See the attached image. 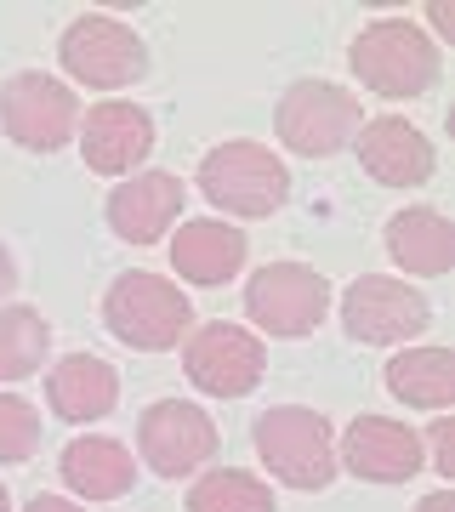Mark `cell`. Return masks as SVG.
<instances>
[{
	"label": "cell",
	"mask_w": 455,
	"mask_h": 512,
	"mask_svg": "<svg viewBox=\"0 0 455 512\" xmlns=\"http://www.w3.org/2000/svg\"><path fill=\"white\" fill-rule=\"evenodd\" d=\"M387 393L410 410H444L455 399V353L450 348H404L387 359Z\"/></svg>",
	"instance_id": "20"
},
{
	"label": "cell",
	"mask_w": 455,
	"mask_h": 512,
	"mask_svg": "<svg viewBox=\"0 0 455 512\" xmlns=\"http://www.w3.org/2000/svg\"><path fill=\"white\" fill-rule=\"evenodd\" d=\"M416 512H455V495L450 490H433V495H421V507Z\"/></svg>",
	"instance_id": "27"
},
{
	"label": "cell",
	"mask_w": 455,
	"mask_h": 512,
	"mask_svg": "<svg viewBox=\"0 0 455 512\" xmlns=\"http://www.w3.org/2000/svg\"><path fill=\"white\" fill-rule=\"evenodd\" d=\"M342 325L353 342L382 348V342H416L433 325V302L393 274H364L342 291Z\"/></svg>",
	"instance_id": "9"
},
{
	"label": "cell",
	"mask_w": 455,
	"mask_h": 512,
	"mask_svg": "<svg viewBox=\"0 0 455 512\" xmlns=\"http://www.w3.org/2000/svg\"><path fill=\"white\" fill-rule=\"evenodd\" d=\"M40 450V410L18 393H0V467L29 461Z\"/></svg>",
	"instance_id": "23"
},
{
	"label": "cell",
	"mask_w": 455,
	"mask_h": 512,
	"mask_svg": "<svg viewBox=\"0 0 455 512\" xmlns=\"http://www.w3.org/2000/svg\"><path fill=\"white\" fill-rule=\"evenodd\" d=\"M387 256L410 279H444L455 268V222L427 205H410L399 217H387Z\"/></svg>",
	"instance_id": "18"
},
{
	"label": "cell",
	"mask_w": 455,
	"mask_h": 512,
	"mask_svg": "<svg viewBox=\"0 0 455 512\" xmlns=\"http://www.w3.org/2000/svg\"><path fill=\"white\" fill-rule=\"evenodd\" d=\"M200 194L228 217H273L279 205L291 200V171L273 148L251 143V137H234V143H217L200 160Z\"/></svg>",
	"instance_id": "1"
},
{
	"label": "cell",
	"mask_w": 455,
	"mask_h": 512,
	"mask_svg": "<svg viewBox=\"0 0 455 512\" xmlns=\"http://www.w3.org/2000/svg\"><path fill=\"white\" fill-rule=\"evenodd\" d=\"M0 131L29 154H57L80 131V103L57 74H12L0 86Z\"/></svg>",
	"instance_id": "7"
},
{
	"label": "cell",
	"mask_w": 455,
	"mask_h": 512,
	"mask_svg": "<svg viewBox=\"0 0 455 512\" xmlns=\"http://www.w3.org/2000/svg\"><path fill=\"white\" fill-rule=\"evenodd\" d=\"M103 325L137 353H165L188 336L194 302H188L171 279L148 274V268H131V274H120L109 285V296H103Z\"/></svg>",
	"instance_id": "4"
},
{
	"label": "cell",
	"mask_w": 455,
	"mask_h": 512,
	"mask_svg": "<svg viewBox=\"0 0 455 512\" xmlns=\"http://www.w3.org/2000/svg\"><path fill=\"white\" fill-rule=\"evenodd\" d=\"M12 285H18V262H12L6 245H0V296H12Z\"/></svg>",
	"instance_id": "26"
},
{
	"label": "cell",
	"mask_w": 455,
	"mask_h": 512,
	"mask_svg": "<svg viewBox=\"0 0 455 512\" xmlns=\"http://www.w3.org/2000/svg\"><path fill=\"white\" fill-rule=\"evenodd\" d=\"M137 450L160 478H194L217 456V421L188 399H160L137 421Z\"/></svg>",
	"instance_id": "11"
},
{
	"label": "cell",
	"mask_w": 455,
	"mask_h": 512,
	"mask_svg": "<svg viewBox=\"0 0 455 512\" xmlns=\"http://www.w3.org/2000/svg\"><path fill=\"white\" fill-rule=\"evenodd\" d=\"M23 512H80V507H74V501H63V495H35Z\"/></svg>",
	"instance_id": "25"
},
{
	"label": "cell",
	"mask_w": 455,
	"mask_h": 512,
	"mask_svg": "<svg viewBox=\"0 0 455 512\" xmlns=\"http://www.w3.org/2000/svg\"><path fill=\"white\" fill-rule=\"evenodd\" d=\"M57 473L69 484L74 495H86V501H120V495L137 484V461L120 439H103V433H86V439H74L57 461Z\"/></svg>",
	"instance_id": "19"
},
{
	"label": "cell",
	"mask_w": 455,
	"mask_h": 512,
	"mask_svg": "<svg viewBox=\"0 0 455 512\" xmlns=\"http://www.w3.org/2000/svg\"><path fill=\"white\" fill-rule=\"evenodd\" d=\"M427 444H433L438 478H455V421H450V416H438L433 427H427Z\"/></svg>",
	"instance_id": "24"
},
{
	"label": "cell",
	"mask_w": 455,
	"mask_h": 512,
	"mask_svg": "<svg viewBox=\"0 0 455 512\" xmlns=\"http://www.w3.org/2000/svg\"><path fill=\"white\" fill-rule=\"evenodd\" d=\"M256 456L291 490H325L336 478V433L308 404H273L256 416Z\"/></svg>",
	"instance_id": "3"
},
{
	"label": "cell",
	"mask_w": 455,
	"mask_h": 512,
	"mask_svg": "<svg viewBox=\"0 0 455 512\" xmlns=\"http://www.w3.org/2000/svg\"><path fill=\"white\" fill-rule=\"evenodd\" d=\"M46 348H52V330L29 302H6L0 308V382H23L46 365Z\"/></svg>",
	"instance_id": "21"
},
{
	"label": "cell",
	"mask_w": 455,
	"mask_h": 512,
	"mask_svg": "<svg viewBox=\"0 0 455 512\" xmlns=\"http://www.w3.org/2000/svg\"><path fill=\"white\" fill-rule=\"evenodd\" d=\"M182 222V177L171 171H131L109 194V228L126 245H154Z\"/></svg>",
	"instance_id": "14"
},
{
	"label": "cell",
	"mask_w": 455,
	"mask_h": 512,
	"mask_svg": "<svg viewBox=\"0 0 455 512\" xmlns=\"http://www.w3.org/2000/svg\"><path fill=\"white\" fill-rule=\"evenodd\" d=\"M359 160L382 188H421L438 171V154L427 143V131H416L399 114H382L359 131Z\"/></svg>",
	"instance_id": "15"
},
{
	"label": "cell",
	"mask_w": 455,
	"mask_h": 512,
	"mask_svg": "<svg viewBox=\"0 0 455 512\" xmlns=\"http://www.w3.org/2000/svg\"><path fill=\"white\" fill-rule=\"evenodd\" d=\"M245 256H251L245 234L222 217H194L171 234V268L188 285H228L245 268Z\"/></svg>",
	"instance_id": "17"
},
{
	"label": "cell",
	"mask_w": 455,
	"mask_h": 512,
	"mask_svg": "<svg viewBox=\"0 0 455 512\" xmlns=\"http://www.w3.org/2000/svg\"><path fill=\"white\" fill-rule=\"evenodd\" d=\"M188 512H273V490L245 467H217V473L194 478Z\"/></svg>",
	"instance_id": "22"
},
{
	"label": "cell",
	"mask_w": 455,
	"mask_h": 512,
	"mask_svg": "<svg viewBox=\"0 0 455 512\" xmlns=\"http://www.w3.org/2000/svg\"><path fill=\"white\" fill-rule=\"evenodd\" d=\"M421 461H427L421 433L393 416H353L336 444V467H347L364 484H404L421 473Z\"/></svg>",
	"instance_id": "12"
},
{
	"label": "cell",
	"mask_w": 455,
	"mask_h": 512,
	"mask_svg": "<svg viewBox=\"0 0 455 512\" xmlns=\"http://www.w3.org/2000/svg\"><path fill=\"white\" fill-rule=\"evenodd\" d=\"M46 404H52L57 421H74V427L103 421L120 404V370L97 353H69L46 376Z\"/></svg>",
	"instance_id": "16"
},
{
	"label": "cell",
	"mask_w": 455,
	"mask_h": 512,
	"mask_svg": "<svg viewBox=\"0 0 455 512\" xmlns=\"http://www.w3.org/2000/svg\"><path fill=\"white\" fill-rule=\"evenodd\" d=\"M0 512H12V495H6V484H0Z\"/></svg>",
	"instance_id": "28"
},
{
	"label": "cell",
	"mask_w": 455,
	"mask_h": 512,
	"mask_svg": "<svg viewBox=\"0 0 455 512\" xmlns=\"http://www.w3.org/2000/svg\"><path fill=\"white\" fill-rule=\"evenodd\" d=\"M182 370L211 399H245L262 382V370H268V348L245 325L217 319V325H200L182 342Z\"/></svg>",
	"instance_id": "10"
},
{
	"label": "cell",
	"mask_w": 455,
	"mask_h": 512,
	"mask_svg": "<svg viewBox=\"0 0 455 512\" xmlns=\"http://www.w3.org/2000/svg\"><path fill=\"white\" fill-rule=\"evenodd\" d=\"M359 97L336 86V80H296L291 92L279 97L273 109V126H279V143L291 154H336L359 137Z\"/></svg>",
	"instance_id": "6"
},
{
	"label": "cell",
	"mask_w": 455,
	"mask_h": 512,
	"mask_svg": "<svg viewBox=\"0 0 455 512\" xmlns=\"http://www.w3.org/2000/svg\"><path fill=\"white\" fill-rule=\"evenodd\" d=\"M347 63H353V74L376 97H421V92H433L438 69H444L433 35H421L410 18L364 23L353 35V46H347Z\"/></svg>",
	"instance_id": "2"
},
{
	"label": "cell",
	"mask_w": 455,
	"mask_h": 512,
	"mask_svg": "<svg viewBox=\"0 0 455 512\" xmlns=\"http://www.w3.org/2000/svg\"><path fill=\"white\" fill-rule=\"evenodd\" d=\"M245 313L268 336H313L330 313V285L308 262H268L245 285Z\"/></svg>",
	"instance_id": "8"
},
{
	"label": "cell",
	"mask_w": 455,
	"mask_h": 512,
	"mask_svg": "<svg viewBox=\"0 0 455 512\" xmlns=\"http://www.w3.org/2000/svg\"><path fill=\"white\" fill-rule=\"evenodd\" d=\"M57 63L91 92H114V86H131L148 74V46L114 12H80L57 40Z\"/></svg>",
	"instance_id": "5"
},
{
	"label": "cell",
	"mask_w": 455,
	"mask_h": 512,
	"mask_svg": "<svg viewBox=\"0 0 455 512\" xmlns=\"http://www.w3.org/2000/svg\"><path fill=\"white\" fill-rule=\"evenodd\" d=\"M80 154L97 177H126L154 154V114L137 103H97L80 120Z\"/></svg>",
	"instance_id": "13"
}]
</instances>
